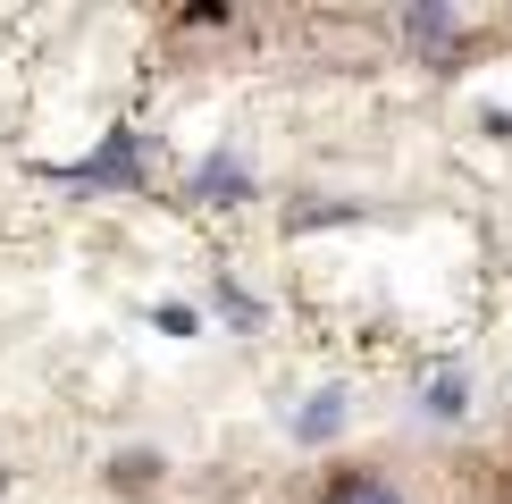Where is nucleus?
Masks as SVG:
<instances>
[{"label":"nucleus","mask_w":512,"mask_h":504,"mask_svg":"<svg viewBox=\"0 0 512 504\" xmlns=\"http://www.w3.org/2000/svg\"><path fill=\"white\" fill-rule=\"evenodd\" d=\"M194 194H219V202H236V194H244V177H236L227 160H210L202 177H194Z\"/></svg>","instance_id":"nucleus-4"},{"label":"nucleus","mask_w":512,"mask_h":504,"mask_svg":"<svg viewBox=\"0 0 512 504\" xmlns=\"http://www.w3.org/2000/svg\"><path fill=\"white\" fill-rule=\"evenodd\" d=\"M152 320H160L168 336H202V320H194V311H185V303H160V311H152Z\"/></svg>","instance_id":"nucleus-6"},{"label":"nucleus","mask_w":512,"mask_h":504,"mask_svg":"<svg viewBox=\"0 0 512 504\" xmlns=\"http://www.w3.org/2000/svg\"><path fill=\"white\" fill-rule=\"evenodd\" d=\"M135 168H143V143H135V135H118V143H110L101 160L68 168V177H76V185H118V177H135Z\"/></svg>","instance_id":"nucleus-1"},{"label":"nucleus","mask_w":512,"mask_h":504,"mask_svg":"<svg viewBox=\"0 0 512 504\" xmlns=\"http://www.w3.org/2000/svg\"><path fill=\"white\" fill-rule=\"evenodd\" d=\"M336 429H345V395H311V404L303 412H294V437H303V446H319V437H336Z\"/></svg>","instance_id":"nucleus-2"},{"label":"nucleus","mask_w":512,"mask_h":504,"mask_svg":"<svg viewBox=\"0 0 512 504\" xmlns=\"http://www.w3.org/2000/svg\"><path fill=\"white\" fill-rule=\"evenodd\" d=\"M328 504H403V496H395V488H378V479H345Z\"/></svg>","instance_id":"nucleus-5"},{"label":"nucleus","mask_w":512,"mask_h":504,"mask_svg":"<svg viewBox=\"0 0 512 504\" xmlns=\"http://www.w3.org/2000/svg\"><path fill=\"white\" fill-rule=\"evenodd\" d=\"M420 404H429V420H462V412H471V378L437 370V378H429V395H420Z\"/></svg>","instance_id":"nucleus-3"}]
</instances>
